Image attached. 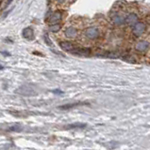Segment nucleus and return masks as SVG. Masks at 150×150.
Masks as SVG:
<instances>
[{
  "mask_svg": "<svg viewBox=\"0 0 150 150\" xmlns=\"http://www.w3.org/2000/svg\"><path fill=\"white\" fill-rule=\"evenodd\" d=\"M148 27V23L145 21H138L137 23L131 26V36L135 39H139L144 35Z\"/></svg>",
  "mask_w": 150,
  "mask_h": 150,
  "instance_id": "1",
  "label": "nucleus"
},
{
  "mask_svg": "<svg viewBox=\"0 0 150 150\" xmlns=\"http://www.w3.org/2000/svg\"><path fill=\"white\" fill-rule=\"evenodd\" d=\"M101 34H102L101 28L97 25L89 26L84 31V37H85V39L91 41H95L97 40L98 39H100Z\"/></svg>",
  "mask_w": 150,
  "mask_h": 150,
  "instance_id": "2",
  "label": "nucleus"
},
{
  "mask_svg": "<svg viewBox=\"0 0 150 150\" xmlns=\"http://www.w3.org/2000/svg\"><path fill=\"white\" fill-rule=\"evenodd\" d=\"M125 17H126V13L124 11H111L110 15V20L114 26L121 27L125 25Z\"/></svg>",
  "mask_w": 150,
  "mask_h": 150,
  "instance_id": "3",
  "label": "nucleus"
},
{
  "mask_svg": "<svg viewBox=\"0 0 150 150\" xmlns=\"http://www.w3.org/2000/svg\"><path fill=\"white\" fill-rule=\"evenodd\" d=\"M138 21H140V15L137 11H128L126 13L125 17V25L132 26Z\"/></svg>",
  "mask_w": 150,
  "mask_h": 150,
  "instance_id": "4",
  "label": "nucleus"
},
{
  "mask_svg": "<svg viewBox=\"0 0 150 150\" xmlns=\"http://www.w3.org/2000/svg\"><path fill=\"white\" fill-rule=\"evenodd\" d=\"M150 48V40L146 39H142L138 40L134 45V51L138 54H144Z\"/></svg>",
  "mask_w": 150,
  "mask_h": 150,
  "instance_id": "5",
  "label": "nucleus"
},
{
  "mask_svg": "<svg viewBox=\"0 0 150 150\" xmlns=\"http://www.w3.org/2000/svg\"><path fill=\"white\" fill-rule=\"evenodd\" d=\"M92 53V50L90 48H87V47H78L76 46L75 49L72 51V54H77L79 56H89Z\"/></svg>",
  "mask_w": 150,
  "mask_h": 150,
  "instance_id": "6",
  "label": "nucleus"
},
{
  "mask_svg": "<svg viewBox=\"0 0 150 150\" xmlns=\"http://www.w3.org/2000/svg\"><path fill=\"white\" fill-rule=\"evenodd\" d=\"M64 36L70 40H74L78 36V30L76 26H68L64 30Z\"/></svg>",
  "mask_w": 150,
  "mask_h": 150,
  "instance_id": "7",
  "label": "nucleus"
},
{
  "mask_svg": "<svg viewBox=\"0 0 150 150\" xmlns=\"http://www.w3.org/2000/svg\"><path fill=\"white\" fill-rule=\"evenodd\" d=\"M62 19V12L58 11H55L51 14L47 21L50 25H53V23H58L59 22H60Z\"/></svg>",
  "mask_w": 150,
  "mask_h": 150,
  "instance_id": "8",
  "label": "nucleus"
},
{
  "mask_svg": "<svg viewBox=\"0 0 150 150\" xmlns=\"http://www.w3.org/2000/svg\"><path fill=\"white\" fill-rule=\"evenodd\" d=\"M60 46L63 51L69 52V53H72V51L75 49V47H76V45L73 44L72 42H70V41H62V42H60Z\"/></svg>",
  "mask_w": 150,
  "mask_h": 150,
  "instance_id": "9",
  "label": "nucleus"
},
{
  "mask_svg": "<svg viewBox=\"0 0 150 150\" xmlns=\"http://www.w3.org/2000/svg\"><path fill=\"white\" fill-rule=\"evenodd\" d=\"M23 37L27 40H33L34 39V32L33 29L30 27H27L23 30Z\"/></svg>",
  "mask_w": 150,
  "mask_h": 150,
  "instance_id": "10",
  "label": "nucleus"
},
{
  "mask_svg": "<svg viewBox=\"0 0 150 150\" xmlns=\"http://www.w3.org/2000/svg\"><path fill=\"white\" fill-rule=\"evenodd\" d=\"M60 28H62V25H60V23H53V25H49V30L51 32H54V33L60 31Z\"/></svg>",
  "mask_w": 150,
  "mask_h": 150,
  "instance_id": "11",
  "label": "nucleus"
},
{
  "mask_svg": "<svg viewBox=\"0 0 150 150\" xmlns=\"http://www.w3.org/2000/svg\"><path fill=\"white\" fill-rule=\"evenodd\" d=\"M83 104H86V103H82V102L73 103V104H67V105L60 106V109H62V110H67V109H70V108H74V107H76V106H78V105H83Z\"/></svg>",
  "mask_w": 150,
  "mask_h": 150,
  "instance_id": "12",
  "label": "nucleus"
},
{
  "mask_svg": "<svg viewBox=\"0 0 150 150\" xmlns=\"http://www.w3.org/2000/svg\"><path fill=\"white\" fill-rule=\"evenodd\" d=\"M44 41L46 42V44H48L49 46L52 45V41L50 40V39H49L48 35H44Z\"/></svg>",
  "mask_w": 150,
  "mask_h": 150,
  "instance_id": "13",
  "label": "nucleus"
},
{
  "mask_svg": "<svg viewBox=\"0 0 150 150\" xmlns=\"http://www.w3.org/2000/svg\"><path fill=\"white\" fill-rule=\"evenodd\" d=\"M65 1H67V0H57V2H58L59 4H63Z\"/></svg>",
  "mask_w": 150,
  "mask_h": 150,
  "instance_id": "14",
  "label": "nucleus"
},
{
  "mask_svg": "<svg viewBox=\"0 0 150 150\" xmlns=\"http://www.w3.org/2000/svg\"><path fill=\"white\" fill-rule=\"evenodd\" d=\"M11 1H12V0H8V2H7V4H6V7H8V6H9V4H11Z\"/></svg>",
  "mask_w": 150,
  "mask_h": 150,
  "instance_id": "15",
  "label": "nucleus"
},
{
  "mask_svg": "<svg viewBox=\"0 0 150 150\" xmlns=\"http://www.w3.org/2000/svg\"><path fill=\"white\" fill-rule=\"evenodd\" d=\"M0 69H3V67H0Z\"/></svg>",
  "mask_w": 150,
  "mask_h": 150,
  "instance_id": "16",
  "label": "nucleus"
}]
</instances>
